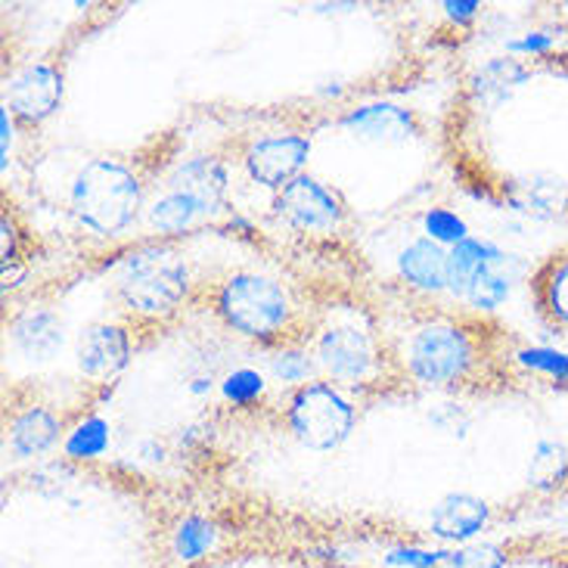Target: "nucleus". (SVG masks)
<instances>
[{
  "mask_svg": "<svg viewBox=\"0 0 568 568\" xmlns=\"http://www.w3.org/2000/svg\"><path fill=\"white\" fill-rule=\"evenodd\" d=\"M7 338L10 348L31 364H50L65 348V321L57 307L29 305L10 317Z\"/></svg>",
  "mask_w": 568,
  "mask_h": 568,
  "instance_id": "dca6fc26",
  "label": "nucleus"
},
{
  "mask_svg": "<svg viewBox=\"0 0 568 568\" xmlns=\"http://www.w3.org/2000/svg\"><path fill=\"white\" fill-rule=\"evenodd\" d=\"M504 209L523 221H568V181L554 171H535L504 184Z\"/></svg>",
  "mask_w": 568,
  "mask_h": 568,
  "instance_id": "4468645a",
  "label": "nucleus"
},
{
  "mask_svg": "<svg viewBox=\"0 0 568 568\" xmlns=\"http://www.w3.org/2000/svg\"><path fill=\"white\" fill-rule=\"evenodd\" d=\"M481 3L478 0H447V3H442V13L447 16V22H454V26H460V29H466V26H473L478 16H481Z\"/></svg>",
  "mask_w": 568,
  "mask_h": 568,
  "instance_id": "473e14b6",
  "label": "nucleus"
},
{
  "mask_svg": "<svg viewBox=\"0 0 568 568\" xmlns=\"http://www.w3.org/2000/svg\"><path fill=\"white\" fill-rule=\"evenodd\" d=\"M429 423L438 432H445V435L463 438V435L469 432V426H473V416H469V410L460 407V404H450V400H445V404H432Z\"/></svg>",
  "mask_w": 568,
  "mask_h": 568,
  "instance_id": "7c9ffc66",
  "label": "nucleus"
},
{
  "mask_svg": "<svg viewBox=\"0 0 568 568\" xmlns=\"http://www.w3.org/2000/svg\"><path fill=\"white\" fill-rule=\"evenodd\" d=\"M171 457V442L165 438H140L138 442V460L150 466H162Z\"/></svg>",
  "mask_w": 568,
  "mask_h": 568,
  "instance_id": "f704fd0d",
  "label": "nucleus"
},
{
  "mask_svg": "<svg viewBox=\"0 0 568 568\" xmlns=\"http://www.w3.org/2000/svg\"><path fill=\"white\" fill-rule=\"evenodd\" d=\"M146 184L138 171L122 159H91L78 169L75 181L69 186V212L100 240H112L124 233L140 212H146Z\"/></svg>",
  "mask_w": 568,
  "mask_h": 568,
  "instance_id": "7ed1b4c3",
  "label": "nucleus"
},
{
  "mask_svg": "<svg viewBox=\"0 0 568 568\" xmlns=\"http://www.w3.org/2000/svg\"><path fill=\"white\" fill-rule=\"evenodd\" d=\"M559 44H562L559 29H554V26H535V29H523L516 31V34H507L504 38V53L523 62H547L556 60Z\"/></svg>",
  "mask_w": 568,
  "mask_h": 568,
  "instance_id": "c85d7f7f",
  "label": "nucleus"
},
{
  "mask_svg": "<svg viewBox=\"0 0 568 568\" xmlns=\"http://www.w3.org/2000/svg\"><path fill=\"white\" fill-rule=\"evenodd\" d=\"M307 159H311V138L302 131H271L258 134L246 143L240 153V165L246 171L252 184L280 193L290 186L295 178L305 174Z\"/></svg>",
  "mask_w": 568,
  "mask_h": 568,
  "instance_id": "0eeeda50",
  "label": "nucleus"
},
{
  "mask_svg": "<svg viewBox=\"0 0 568 568\" xmlns=\"http://www.w3.org/2000/svg\"><path fill=\"white\" fill-rule=\"evenodd\" d=\"M112 442V426L106 416L88 414L78 419L75 426H69L65 442H62V457L69 463H91L100 460L109 450Z\"/></svg>",
  "mask_w": 568,
  "mask_h": 568,
  "instance_id": "bb28decb",
  "label": "nucleus"
},
{
  "mask_svg": "<svg viewBox=\"0 0 568 568\" xmlns=\"http://www.w3.org/2000/svg\"><path fill=\"white\" fill-rule=\"evenodd\" d=\"M447 252L450 248L416 236L398 252V277L419 295H447Z\"/></svg>",
  "mask_w": 568,
  "mask_h": 568,
  "instance_id": "a211bd4d",
  "label": "nucleus"
},
{
  "mask_svg": "<svg viewBox=\"0 0 568 568\" xmlns=\"http://www.w3.org/2000/svg\"><path fill=\"white\" fill-rule=\"evenodd\" d=\"M134 357L131 326L115 321H100L84 326L75 338L78 373L91 383L109 385Z\"/></svg>",
  "mask_w": 568,
  "mask_h": 568,
  "instance_id": "9b49d317",
  "label": "nucleus"
},
{
  "mask_svg": "<svg viewBox=\"0 0 568 568\" xmlns=\"http://www.w3.org/2000/svg\"><path fill=\"white\" fill-rule=\"evenodd\" d=\"M112 290L128 317L140 323L171 321L193 292V267L169 240L143 243L119 258Z\"/></svg>",
  "mask_w": 568,
  "mask_h": 568,
  "instance_id": "f03ea898",
  "label": "nucleus"
},
{
  "mask_svg": "<svg viewBox=\"0 0 568 568\" xmlns=\"http://www.w3.org/2000/svg\"><path fill=\"white\" fill-rule=\"evenodd\" d=\"M16 128H19V122L13 119V112L7 106L0 109V159H3V171H10V162H13Z\"/></svg>",
  "mask_w": 568,
  "mask_h": 568,
  "instance_id": "72a5a7b5",
  "label": "nucleus"
},
{
  "mask_svg": "<svg viewBox=\"0 0 568 568\" xmlns=\"http://www.w3.org/2000/svg\"><path fill=\"white\" fill-rule=\"evenodd\" d=\"M494 525L491 500L473 491H450L438 497L426 519V535H429L442 550L476 544L481 535Z\"/></svg>",
  "mask_w": 568,
  "mask_h": 568,
  "instance_id": "9d476101",
  "label": "nucleus"
},
{
  "mask_svg": "<svg viewBox=\"0 0 568 568\" xmlns=\"http://www.w3.org/2000/svg\"><path fill=\"white\" fill-rule=\"evenodd\" d=\"M398 367L419 388L447 392L476 376L481 367V342L469 323L454 317H429L416 323L404 336Z\"/></svg>",
  "mask_w": 568,
  "mask_h": 568,
  "instance_id": "39448f33",
  "label": "nucleus"
},
{
  "mask_svg": "<svg viewBox=\"0 0 568 568\" xmlns=\"http://www.w3.org/2000/svg\"><path fill=\"white\" fill-rule=\"evenodd\" d=\"M271 209L286 227L298 233H336L348 217V205L338 190L311 174L295 178L290 186L274 193Z\"/></svg>",
  "mask_w": 568,
  "mask_h": 568,
  "instance_id": "6e6552de",
  "label": "nucleus"
},
{
  "mask_svg": "<svg viewBox=\"0 0 568 568\" xmlns=\"http://www.w3.org/2000/svg\"><path fill=\"white\" fill-rule=\"evenodd\" d=\"M62 93H65V78L57 62H29L22 69H16L7 78L3 88V106L13 112V119L26 128H38L47 119H53V112L60 109Z\"/></svg>",
  "mask_w": 568,
  "mask_h": 568,
  "instance_id": "1a4fd4ad",
  "label": "nucleus"
},
{
  "mask_svg": "<svg viewBox=\"0 0 568 568\" xmlns=\"http://www.w3.org/2000/svg\"><path fill=\"white\" fill-rule=\"evenodd\" d=\"M507 255V246L494 243L488 236H469L460 246L447 252V295L454 302H463V295L476 283L485 271H491L494 264Z\"/></svg>",
  "mask_w": 568,
  "mask_h": 568,
  "instance_id": "aec40b11",
  "label": "nucleus"
},
{
  "mask_svg": "<svg viewBox=\"0 0 568 568\" xmlns=\"http://www.w3.org/2000/svg\"><path fill=\"white\" fill-rule=\"evenodd\" d=\"M528 491L538 494V497H554V494L566 491L568 488V445L559 438L544 435L531 447V457H528Z\"/></svg>",
  "mask_w": 568,
  "mask_h": 568,
  "instance_id": "5701e85b",
  "label": "nucleus"
},
{
  "mask_svg": "<svg viewBox=\"0 0 568 568\" xmlns=\"http://www.w3.org/2000/svg\"><path fill=\"white\" fill-rule=\"evenodd\" d=\"M531 290L544 323L559 336H568V252L540 264L538 274L531 277Z\"/></svg>",
  "mask_w": 568,
  "mask_h": 568,
  "instance_id": "412c9836",
  "label": "nucleus"
},
{
  "mask_svg": "<svg viewBox=\"0 0 568 568\" xmlns=\"http://www.w3.org/2000/svg\"><path fill=\"white\" fill-rule=\"evenodd\" d=\"M361 407L348 388L329 379H311L283 398V423L290 435L314 454H333L352 438Z\"/></svg>",
  "mask_w": 568,
  "mask_h": 568,
  "instance_id": "423d86ee",
  "label": "nucleus"
},
{
  "mask_svg": "<svg viewBox=\"0 0 568 568\" xmlns=\"http://www.w3.org/2000/svg\"><path fill=\"white\" fill-rule=\"evenodd\" d=\"M528 274H531V264L525 262L523 255H516V252L507 248V255L469 286L460 305L476 311V314H494V311H500L516 295V290L523 286V280Z\"/></svg>",
  "mask_w": 568,
  "mask_h": 568,
  "instance_id": "6ab92c4d",
  "label": "nucleus"
},
{
  "mask_svg": "<svg viewBox=\"0 0 568 568\" xmlns=\"http://www.w3.org/2000/svg\"><path fill=\"white\" fill-rule=\"evenodd\" d=\"M205 221L209 217L200 205L169 184H162V190H155L153 200L146 202V224L159 236H181V233H190L193 227L205 224Z\"/></svg>",
  "mask_w": 568,
  "mask_h": 568,
  "instance_id": "4be33fe9",
  "label": "nucleus"
},
{
  "mask_svg": "<svg viewBox=\"0 0 568 568\" xmlns=\"http://www.w3.org/2000/svg\"><path fill=\"white\" fill-rule=\"evenodd\" d=\"M267 392H271L267 373H264V367H252V364L227 367V373L217 383V395L233 410H252V407H258L267 398Z\"/></svg>",
  "mask_w": 568,
  "mask_h": 568,
  "instance_id": "a878e982",
  "label": "nucleus"
},
{
  "mask_svg": "<svg viewBox=\"0 0 568 568\" xmlns=\"http://www.w3.org/2000/svg\"><path fill=\"white\" fill-rule=\"evenodd\" d=\"M209 305L227 333L262 348H277L295 336L298 307L292 292L262 271H231L212 286Z\"/></svg>",
  "mask_w": 568,
  "mask_h": 568,
  "instance_id": "f257e3e1",
  "label": "nucleus"
},
{
  "mask_svg": "<svg viewBox=\"0 0 568 568\" xmlns=\"http://www.w3.org/2000/svg\"><path fill=\"white\" fill-rule=\"evenodd\" d=\"M262 367L267 373L271 385L286 388V392H295V388H302V385H307L311 379L321 376L317 361H314V354L307 348L305 338H292V342H283L277 348H271Z\"/></svg>",
  "mask_w": 568,
  "mask_h": 568,
  "instance_id": "b1692460",
  "label": "nucleus"
},
{
  "mask_svg": "<svg viewBox=\"0 0 568 568\" xmlns=\"http://www.w3.org/2000/svg\"><path fill=\"white\" fill-rule=\"evenodd\" d=\"M531 75H535L531 65L516 60V57H507V53L488 57V60L478 62L469 81H466L469 84V100L481 112H497L523 91L525 84L531 81Z\"/></svg>",
  "mask_w": 568,
  "mask_h": 568,
  "instance_id": "f3484780",
  "label": "nucleus"
},
{
  "mask_svg": "<svg viewBox=\"0 0 568 568\" xmlns=\"http://www.w3.org/2000/svg\"><path fill=\"white\" fill-rule=\"evenodd\" d=\"M307 10H311V13H321V16L352 13V10H357V3H311Z\"/></svg>",
  "mask_w": 568,
  "mask_h": 568,
  "instance_id": "c9c22d12",
  "label": "nucleus"
},
{
  "mask_svg": "<svg viewBox=\"0 0 568 568\" xmlns=\"http://www.w3.org/2000/svg\"><path fill=\"white\" fill-rule=\"evenodd\" d=\"M65 419L50 404L29 400L7 416V450L16 460H44L53 447L65 442Z\"/></svg>",
  "mask_w": 568,
  "mask_h": 568,
  "instance_id": "f8f14e48",
  "label": "nucleus"
},
{
  "mask_svg": "<svg viewBox=\"0 0 568 568\" xmlns=\"http://www.w3.org/2000/svg\"><path fill=\"white\" fill-rule=\"evenodd\" d=\"M338 124L352 138L373 143V146H404L419 138V119L414 115V109L392 103V100H369V103L348 109Z\"/></svg>",
  "mask_w": 568,
  "mask_h": 568,
  "instance_id": "ddd939ff",
  "label": "nucleus"
},
{
  "mask_svg": "<svg viewBox=\"0 0 568 568\" xmlns=\"http://www.w3.org/2000/svg\"><path fill=\"white\" fill-rule=\"evenodd\" d=\"M307 348L317 361L323 379L342 385L348 392L385 385L392 361L385 354L383 342L376 336V326L361 311H329L314 333H307Z\"/></svg>",
  "mask_w": 568,
  "mask_h": 568,
  "instance_id": "20e7f679",
  "label": "nucleus"
},
{
  "mask_svg": "<svg viewBox=\"0 0 568 568\" xmlns=\"http://www.w3.org/2000/svg\"><path fill=\"white\" fill-rule=\"evenodd\" d=\"M419 227H423V236H426V240H432V243H438V246L445 248L460 246L463 240L473 236L469 221H466L460 212L447 209V205H429V209L419 215Z\"/></svg>",
  "mask_w": 568,
  "mask_h": 568,
  "instance_id": "c756f323",
  "label": "nucleus"
},
{
  "mask_svg": "<svg viewBox=\"0 0 568 568\" xmlns=\"http://www.w3.org/2000/svg\"><path fill=\"white\" fill-rule=\"evenodd\" d=\"M509 361L531 379H544L556 388H568V348L554 342H535L513 348Z\"/></svg>",
  "mask_w": 568,
  "mask_h": 568,
  "instance_id": "393cba45",
  "label": "nucleus"
},
{
  "mask_svg": "<svg viewBox=\"0 0 568 568\" xmlns=\"http://www.w3.org/2000/svg\"><path fill=\"white\" fill-rule=\"evenodd\" d=\"M162 184H169L174 186V190L186 193V196L205 212V217L212 221V217H217L227 209L231 171H227V162H224L221 155L196 153L181 159V162L165 174Z\"/></svg>",
  "mask_w": 568,
  "mask_h": 568,
  "instance_id": "2eb2a0df",
  "label": "nucleus"
},
{
  "mask_svg": "<svg viewBox=\"0 0 568 568\" xmlns=\"http://www.w3.org/2000/svg\"><path fill=\"white\" fill-rule=\"evenodd\" d=\"M19 248H22V233L16 227V221L10 212L0 215V258L3 267H13L19 262Z\"/></svg>",
  "mask_w": 568,
  "mask_h": 568,
  "instance_id": "2f4dec72",
  "label": "nucleus"
},
{
  "mask_svg": "<svg viewBox=\"0 0 568 568\" xmlns=\"http://www.w3.org/2000/svg\"><path fill=\"white\" fill-rule=\"evenodd\" d=\"M215 540L217 525L212 519H205V516H184V519H178L174 528H171L169 547L178 559L200 562V559H205V556L215 550Z\"/></svg>",
  "mask_w": 568,
  "mask_h": 568,
  "instance_id": "cd10ccee",
  "label": "nucleus"
}]
</instances>
